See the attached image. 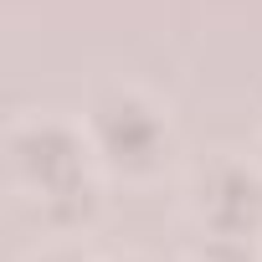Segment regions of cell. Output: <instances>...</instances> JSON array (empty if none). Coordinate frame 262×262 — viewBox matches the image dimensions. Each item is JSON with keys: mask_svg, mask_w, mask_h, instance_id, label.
<instances>
[{"mask_svg": "<svg viewBox=\"0 0 262 262\" xmlns=\"http://www.w3.org/2000/svg\"><path fill=\"white\" fill-rule=\"evenodd\" d=\"M16 160H21V170H31L36 180H41V190H67V185H77L82 175H77V144H72V134H62V128H26V134L16 139Z\"/></svg>", "mask_w": 262, "mask_h": 262, "instance_id": "obj_3", "label": "cell"}, {"mask_svg": "<svg viewBox=\"0 0 262 262\" xmlns=\"http://www.w3.org/2000/svg\"><path fill=\"white\" fill-rule=\"evenodd\" d=\"M93 128H98V144H103L118 165H149L155 149H160V118H155L144 103H134V98L103 103L98 118H93Z\"/></svg>", "mask_w": 262, "mask_h": 262, "instance_id": "obj_1", "label": "cell"}, {"mask_svg": "<svg viewBox=\"0 0 262 262\" xmlns=\"http://www.w3.org/2000/svg\"><path fill=\"white\" fill-rule=\"evenodd\" d=\"M206 216L221 236L247 242V231H257L262 221V185L242 170H216L206 185Z\"/></svg>", "mask_w": 262, "mask_h": 262, "instance_id": "obj_2", "label": "cell"}]
</instances>
